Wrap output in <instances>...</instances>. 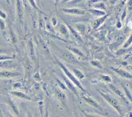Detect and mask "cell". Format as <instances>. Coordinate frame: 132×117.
Masks as SVG:
<instances>
[{
  "label": "cell",
  "instance_id": "cell-42",
  "mask_svg": "<svg viewBox=\"0 0 132 117\" xmlns=\"http://www.w3.org/2000/svg\"><path fill=\"white\" fill-rule=\"evenodd\" d=\"M59 1V0H55V4L56 5L58 3Z\"/></svg>",
  "mask_w": 132,
  "mask_h": 117
},
{
  "label": "cell",
  "instance_id": "cell-25",
  "mask_svg": "<svg viewBox=\"0 0 132 117\" xmlns=\"http://www.w3.org/2000/svg\"><path fill=\"white\" fill-rule=\"evenodd\" d=\"M14 57L11 56H8V55H0V61L1 60H8V59H13Z\"/></svg>",
  "mask_w": 132,
  "mask_h": 117
},
{
  "label": "cell",
  "instance_id": "cell-4",
  "mask_svg": "<svg viewBox=\"0 0 132 117\" xmlns=\"http://www.w3.org/2000/svg\"><path fill=\"white\" fill-rule=\"evenodd\" d=\"M16 11L19 21L22 22L23 18V8L21 0H16Z\"/></svg>",
  "mask_w": 132,
  "mask_h": 117
},
{
  "label": "cell",
  "instance_id": "cell-10",
  "mask_svg": "<svg viewBox=\"0 0 132 117\" xmlns=\"http://www.w3.org/2000/svg\"><path fill=\"white\" fill-rule=\"evenodd\" d=\"M83 98L90 105H91L92 106L97 108L100 110H102V108L101 107V106L100 105H98L97 102L94 101L93 99H92V98L90 97H86V96H83Z\"/></svg>",
  "mask_w": 132,
  "mask_h": 117
},
{
  "label": "cell",
  "instance_id": "cell-6",
  "mask_svg": "<svg viewBox=\"0 0 132 117\" xmlns=\"http://www.w3.org/2000/svg\"><path fill=\"white\" fill-rule=\"evenodd\" d=\"M21 75V73L19 72H14L9 71H0V77L4 78H11L13 77H16Z\"/></svg>",
  "mask_w": 132,
  "mask_h": 117
},
{
  "label": "cell",
  "instance_id": "cell-39",
  "mask_svg": "<svg viewBox=\"0 0 132 117\" xmlns=\"http://www.w3.org/2000/svg\"><path fill=\"white\" fill-rule=\"evenodd\" d=\"M117 1H118V0H109L110 3L111 4H114Z\"/></svg>",
  "mask_w": 132,
  "mask_h": 117
},
{
  "label": "cell",
  "instance_id": "cell-40",
  "mask_svg": "<svg viewBox=\"0 0 132 117\" xmlns=\"http://www.w3.org/2000/svg\"><path fill=\"white\" fill-rule=\"evenodd\" d=\"M71 1H72V0H63L62 1V3H67V2H70Z\"/></svg>",
  "mask_w": 132,
  "mask_h": 117
},
{
  "label": "cell",
  "instance_id": "cell-41",
  "mask_svg": "<svg viewBox=\"0 0 132 117\" xmlns=\"http://www.w3.org/2000/svg\"><path fill=\"white\" fill-rule=\"evenodd\" d=\"M6 1L8 4H10V0H6Z\"/></svg>",
  "mask_w": 132,
  "mask_h": 117
},
{
  "label": "cell",
  "instance_id": "cell-13",
  "mask_svg": "<svg viewBox=\"0 0 132 117\" xmlns=\"http://www.w3.org/2000/svg\"><path fill=\"white\" fill-rule=\"evenodd\" d=\"M10 93L12 95H14V96H15L16 97H19L20 98H23V99H28V100H30L31 99L28 96H27V95H26L24 93L20 92V91H11Z\"/></svg>",
  "mask_w": 132,
  "mask_h": 117
},
{
  "label": "cell",
  "instance_id": "cell-43",
  "mask_svg": "<svg viewBox=\"0 0 132 117\" xmlns=\"http://www.w3.org/2000/svg\"><path fill=\"white\" fill-rule=\"evenodd\" d=\"M129 67V68L132 70V65H130Z\"/></svg>",
  "mask_w": 132,
  "mask_h": 117
},
{
  "label": "cell",
  "instance_id": "cell-21",
  "mask_svg": "<svg viewBox=\"0 0 132 117\" xmlns=\"http://www.w3.org/2000/svg\"><path fill=\"white\" fill-rule=\"evenodd\" d=\"M9 105H10V107L11 108L12 111L14 112V113L16 115H18L19 114V111H18V110L17 107H16V106H15V104H14L12 101L10 100V101H9Z\"/></svg>",
  "mask_w": 132,
  "mask_h": 117
},
{
  "label": "cell",
  "instance_id": "cell-29",
  "mask_svg": "<svg viewBox=\"0 0 132 117\" xmlns=\"http://www.w3.org/2000/svg\"><path fill=\"white\" fill-rule=\"evenodd\" d=\"M56 80H57V82H58V85H59L60 87L62 89H63V90H68V88L65 87V86L64 85V83H63L62 81H61L60 80H59V79H57V78L56 79Z\"/></svg>",
  "mask_w": 132,
  "mask_h": 117
},
{
  "label": "cell",
  "instance_id": "cell-18",
  "mask_svg": "<svg viewBox=\"0 0 132 117\" xmlns=\"http://www.w3.org/2000/svg\"><path fill=\"white\" fill-rule=\"evenodd\" d=\"M125 37H124V36L123 35H120L118 38L117 39V41L113 43L112 44V45L113 46V47H116L117 46H118L119 45H120V44L122 42V41H123V40L124 39Z\"/></svg>",
  "mask_w": 132,
  "mask_h": 117
},
{
  "label": "cell",
  "instance_id": "cell-7",
  "mask_svg": "<svg viewBox=\"0 0 132 117\" xmlns=\"http://www.w3.org/2000/svg\"><path fill=\"white\" fill-rule=\"evenodd\" d=\"M112 69L115 72H116L120 76L126 78L132 79V75L127 72V71L121 69H115L113 68H112Z\"/></svg>",
  "mask_w": 132,
  "mask_h": 117
},
{
  "label": "cell",
  "instance_id": "cell-28",
  "mask_svg": "<svg viewBox=\"0 0 132 117\" xmlns=\"http://www.w3.org/2000/svg\"><path fill=\"white\" fill-rule=\"evenodd\" d=\"M94 7H95L97 9H106V7H105V6L104 4L103 3H101V2L96 4L94 6Z\"/></svg>",
  "mask_w": 132,
  "mask_h": 117
},
{
  "label": "cell",
  "instance_id": "cell-17",
  "mask_svg": "<svg viewBox=\"0 0 132 117\" xmlns=\"http://www.w3.org/2000/svg\"><path fill=\"white\" fill-rule=\"evenodd\" d=\"M76 28L77 29V30L81 32V33H84L87 29V27L85 24L83 23H78L75 25Z\"/></svg>",
  "mask_w": 132,
  "mask_h": 117
},
{
  "label": "cell",
  "instance_id": "cell-34",
  "mask_svg": "<svg viewBox=\"0 0 132 117\" xmlns=\"http://www.w3.org/2000/svg\"><path fill=\"white\" fill-rule=\"evenodd\" d=\"M0 17L3 19H5L6 18L7 15L2 10L0 9Z\"/></svg>",
  "mask_w": 132,
  "mask_h": 117
},
{
  "label": "cell",
  "instance_id": "cell-3",
  "mask_svg": "<svg viewBox=\"0 0 132 117\" xmlns=\"http://www.w3.org/2000/svg\"><path fill=\"white\" fill-rule=\"evenodd\" d=\"M62 10L63 12L70 14L82 15L86 14V11L85 10L77 8H63L62 9Z\"/></svg>",
  "mask_w": 132,
  "mask_h": 117
},
{
  "label": "cell",
  "instance_id": "cell-9",
  "mask_svg": "<svg viewBox=\"0 0 132 117\" xmlns=\"http://www.w3.org/2000/svg\"><path fill=\"white\" fill-rule=\"evenodd\" d=\"M57 29L58 30V31L62 35L67 36L69 34V32H68V27L63 24L62 23H59L58 25H57Z\"/></svg>",
  "mask_w": 132,
  "mask_h": 117
},
{
  "label": "cell",
  "instance_id": "cell-38",
  "mask_svg": "<svg viewBox=\"0 0 132 117\" xmlns=\"http://www.w3.org/2000/svg\"><path fill=\"white\" fill-rule=\"evenodd\" d=\"M128 26L129 27V28L132 29V21L129 22V23L128 24Z\"/></svg>",
  "mask_w": 132,
  "mask_h": 117
},
{
  "label": "cell",
  "instance_id": "cell-19",
  "mask_svg": "<svg viewBox=\"0 0 132 117\" xmlns=\"http://www.w3.org/2000/svg\"><path fill=\"white\" fill-rule=\"evenodd\" d=\"M57 97L59 99V100L63 103V104L65 103L66 102V96L61 91H58L57 93Z\"/></svg>",
  "mask_w": 132,
  "mask_h": 117
},
{
  "label": "cell",
  "instance_id": "cell-2",
  "mask_svg": "<svg viewBox=\"0 0 132 117\" xmlns=\"http://www.w3.org/2000/svg\"><path fill=\"white\" fill-rule=\"evenodd\" d=\"M101 95L103 97V98L111 105L115 109L117 110V111L121 115L122 114V110L121 106L120 104H119L118 102L113 97L108 95L104 93L101 92V91H99Z\"/></svg>",
  "mask_w": 132,
  "mask_h": 117
},
{
  "label": "cell",
  "instance_id": "cell-37",
  "mask_svg": "<svg viewBox=\"0 0 132 117\" xmlns=\"http://www.w3.org/2000/svg\"><path fill=\"white\" fill-rule=\"evenodd\" d=\"M125 15H126V10L125 9L124 11H123V12L122 13V16H121V20H123V19H124V18L125 16Z\"/></svg>",
  "mask_w": 132,
  "mask_h": 117
},
{
  "label": "cell",
  "instance_id": "cell-33",
  "mask_svg": "<svg viewBox=\"0 0 132 117\" xmlns=\"http://www.w3.org/2000/svg\"><path fill=\"white\" fill-rule=\"evenodd\" d=\"M127 8L129 10H132V0H128L127 2Z\"/></svg>",
  "mask_w": 132,
  "mask_h": 117
},
{
  "label": "cell",
  "instance_id": "cell-8",
  "mask_svg": "<svg viewBox=\"0 0 132 117\" xmlns=\"http://www.w3.org/2000/svg\"><path fill=\"white\" fill-rule=\"evenodd\" d=\"M107 16H108V15L105 14V15L101 16L100 18L94 20L91 23V25H92V27L94 29L97 28L105 21V20H106Z\"/></svg>",
  "mask_w": 132,
  "mask_h": 117
},
{
  "label": "cell",
  "instance_id": "cell-32",
  "mask_svg": "<svg viewBox=\"0 0 132 117\" xmlns=\"http://www.w3.org/2000/svg\"><path fill=\"white\" fill-rule=\"evenodd\" d=\"M91 63L93 65L95 66H97V67L100 68H102V66H101V64L100 63V62H99L98 61H96V60H95V61H92L91 62Z\"/></svg>",
  "mask_w": 132,
  "mask_h": 117
},
{
  "label": "cell",
  "instance_id": "cell-30",
  "mask_svg": "<svg viewBox=\"0 0 132 117\" xmlns=\"http://www.w3.org/2000/svg\"><path fill=\"white\" fill-rule=\"evenodd\" d=\"M101 78L105 80L106 82H111V79L110 78V77L107 75H101Z\"/></svg>",
  "mask_w": 132,
  "mask_h": 117
},
{
  "label": "cell",
  "instance_id": "cell-31",
  "mask_svg": "<svg viewBox=\"0 0 132 117\" xmlns=\"http://www.w3.org/2000/svg\"><path fill=\"white\" fill-rule=\"evenodd\" d=\"M28 2H29V4H30V5H31L33 8H34L35 9H37V10L40 11L39 9L38 8V6H37V5H36V3H35V0H28Z\"/></svg>",
  "mask_w": 132,
  "mask_h": 117
},
{
  "label": "cell",
  "instance_id": "cell-11",
  "mask_svg": "<svg viewBox=\"0 0 132 117\" xmlns=\"http://www.w3.org/2000/svg\"><path fill=\"white\" fill-rule=\"evenodd\" d=\"M63 57H64V59L69 62H70L72 63H74L77 61L76 58L75 57L74 55H73L71 53H70V52L65 53L63 55Z\"/></svg>",
  "mask_w": 132,
  "mask_h": 117
},
{
  "label": "cell",
  "instance_id": "cell-35",
  "mask_svg": "<svg viewBox=\"0 0 132 117\" xmlns=\"http://www.w3.org/2000/svg\"><path fill=\"white\" fill-rule=\"evenodd\" d=\"M52 24H53V25L54 26H55V25L57 24V20H56V18H53L52 19Z\"/></svg>",
  "mask_w": 132,
  "mask_h": 117
},
{
  "label": "cell",
  "instance_id": "cell-5",
  "mask_svg": "<svg viewBox=\"0 0 132 117\" xmlns=\"http://www.w3.org/2000/svg\"><path fill=\"white\" fill-rule=\"evenodd\" d=\"M27 47H28V54H29V55L31 59L33 61H35L36 59L35 51V48H34V46L33 45V43L31 40H29L28 41Z\"/></svg>",
  "mask_w": 132,
  "mask_h": 117
},
{
  "label": "cell",
  "instance_id": "cell-16",
  "mask_svg": "<svg viewBox=\"0 0 132 117\" xmlns=\"http://www.w3.org/2000/svg\"><path fill=\"white\" fill-rule=\"evenodd\" d=\"M12 61L10 60V59L0 61L1 68H7L12 65Z\"/></svg>",
  "mask_w": 132,
  "mask_h": 117
},
{
  "label": "cell",
  "instance_id": "cell-12",
  "mask_svg": "<svg viewBox=\"0 0 132 117\" xmlns=\"http://www.w3.org/2000/svg\"><path fill=\"white\" fill-rule=\"evenodd\" d=\"M63 79L66 84V86H67V87L71 90H72L73 92H74L76 94H77V90L75 88V87L74 86V85L72 83V82L71 81H70L69 80H68L66 77L63 76Z\"/></svg>",
  "mask_w": 132,
  "mask_h": 117
},
{
  "label": "cell",
  "instance_id": "cell-22",
  "mask_svg": "<svg viewBox=\"0 0 132 117\" xmlns=\"http://www.w3.org/2000/svg\"><path fill=\"white\" fill-rule=\"evenodd\" d=\"M122 87H123V88L125 91V93L127 98L132 103V95H131V94L130 93V92H129L128 89H127V88L125 86H124V85H122Z\"/></svg>",
  "mask_w": 132,
  "mask_h": 117
},
{
  "label": "cell",
  "instance_id": "cell-1",
  "mask_svg": "<svg viewBox=\"0 0 132 117\" xmlns=\"http://www.w3.org/2000/svg\"><path fill=\"white\" fill-rule=\"evenodd\" d=\"M58 63L59 65L60 66V67L61 68V69H62V70L63 71V72H64V73L66 75V76L68 77V78L73 83H74L78 88H79L80 90H81L84 92H85V90H84V89L82 87V86H81V83H80V82L77 80V79L68 70V69L63 64H62L61 62H59L58 61Z\"/></svg>",
  "mask_w": 132,
  "mask_h": 117
},
{
  "label": "cell",
  "instance_id": "cell-20",
  "mask_svg": "<svg viewBox=\"0 0 132 117\" xmlns=\"http://www.w3.org/2000/svg\"><path fill=\"white\" fill-rule=\"evenodd\" d=\"M73 72H74L75 75H76V76L77 78H78L79 79H82L85 76L82 72H81L80 71H79L77 69H74Z\"/></svg>",
  "mask_w": 132,
  "mask_h": 117
},
{
  "label": "cell",
  "instance_id": "cell-27",
  "mask_svg": "<svg viewBox=\"0 0 132 117\" xmlns=\"http://www.w3.org/2000/svg\"><path fill=\"white\" fill-rule=\"evenodd\" d=\"M131 42H132V34L130 35V36L129 37L128 40L126 42V43L124 45V48H126L128 47L130 45Z\"/></svg>",
  "mask_w": 132,
  "mask_h": 117
},
{
  "label": "cell",
  "instance_id": "cell-24",
  "mask_svg": "<svg viewBox=\"0 0 132 117\" xmlns=\"http://www.w3.org/2000/svg\"><path fill=\"white\" fill-rule=\"evenodd\" d=\"M70 49H71L75 54H76L77 55H78L81 57H84L83 54L78 49L76 48H70Z\"/></svg>",
  "mask_w": 132,
  "mask_h": 117
},
{
  "label": "cell",
  "instance_id": "cell-36",
  "mask_svg": "<svg viewBox=\"0 0 132 117\" xmlns=\"http://www.w3.org/2000/svg\"><path fill=\"white\" fill-rule=\"evenodd\" d=\"M82 1H83V0H72L70 2H71L72 4H76V3H79V2H81Z\"/></svg>",
  "mask_w": 132,
  "mask_h": 117
},
{
  "label": "cell",
  "instance_id": "cell-26",
  "mask_svg": "<svg viewBox=\"0 0 132 117\" xmlns=\"http://www.w3.org/2000/svg\"><path fill=\"white\" fill-rule=\"evenodd\" d=\"M6 28V24L3 19L0 17V29L2 30H5Z\"/></svg>",
  "mask_w": 132,
  "mask_h": 117
},
{
  "label": "cell",
  "instance_id": "cell-15",
  "mask_svg": "<svg viewBox=\"0 0 132 117\" xmlns=\"http://www.w3.org/2000/svg\"><path fill=\"white\" fill-rule=\"evenodd\" d=\"M88 10L93 15L97 16H102L106 14V13L104 11L98 9H90Z\"/></svg>",
  "mask_w": 132,
  "mask_h": 117
},
{
  "label": "cell",
  "instance_id": "cell-14",
  "mask_svg": "<svg viewBox=\"0 0 132 117\" xmlns=\"http://www.w3.org/2000/svg\"><path fill=\"white\" fill-rule=\"evenodd\" d=\"M109 87L111 88V89L115 93H116L118 95H119V96H120L122 98H123L124 101H126V98L125 97L124 94L119 89H118L116 87H115L114 85H109Z\"/></svg>",
  "mask_w": 132,
  "mask_h": 117
},
{
  "label": "cell",
  "instance_id": "cell-23",
  "mask_svg": "<svg viewBox=\"0 0 132 117\" xmlns=\"http://www.w3.org/2000/svg\"><path fill=\"white\" fill-rule=\"evenodd\" d=\"M68 28H69V29H70V30H71V31L72 32V33L73 34V35H74V36H75V37L76 39H78V40H81V38H80L79 35L78 34V33L74 30V29L73 27H72V26H70V25H68Z\"/></svg>",
  "mask_w": 132,
  "mask_h": 117
}]
</instances>
